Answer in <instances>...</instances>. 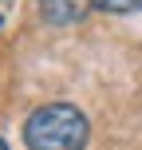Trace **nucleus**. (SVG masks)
Returning a JSON list of instances; mask_svg holds the SVG:
<instances>
[{
  "mask_svg": "<svg viewBox=\"0 0 142 150\" xmlns=\"http://www.w3.org/2000/svg\"><path fill=\"white\" fill-rule=\"evenodd\" d=\"M87 115L71 103H47L28 115L24 122V142L28 150H83L87 146Z\"/></svg>",
  "mask_w": 142,
  "mask_h": 150,
  "instance_id": "f257e3e1",
  "label": "nucleus"
},
{
  "mask_svg": "<svg viewBox=\"0 0 142 150\" xmlns=\"http://www.w3.org/2000/svg\"><path fill=\"white\" fill-rule=\"evenodd\" d=\"M91 8H95V0H40V16L47 24H55V28L79 24Z\"/></svg>",
  "mask_w": 142,
  "mask_h": 150,
  "instance_id": "f03ea898",
  "label": "nucleus"
},
{
  "mask_svg": "<svg viewBox=\"0 0 142 150\" xmlns=\"http://www.w3.org/2000/svg\"><path fill=\"white\" fill-rule=\"evenodd\" d=\"M95 8L111 16H126V12H142V0H95Z\"/></svg>",
  "mask_w": 142,
  "mask_h": 150,
  "instance_id": "7ed1b4c3",
  "label": "nucleus"
},
{
  "mask_svg": "<svg viewBox=\"0 0 142 150\" xmlns=\"http://www.w3.org/2000/svg\"><path fill=\"white\" fill-rule=\"evenodd\" d=\"M0 150H8V146H4V138H0Z\"/></svg>",
  "mask_w": 142,
  "mask_h": 150,
  "instance_id": "20e7f679",
  "label": "nucleus"
}]
</instances>
